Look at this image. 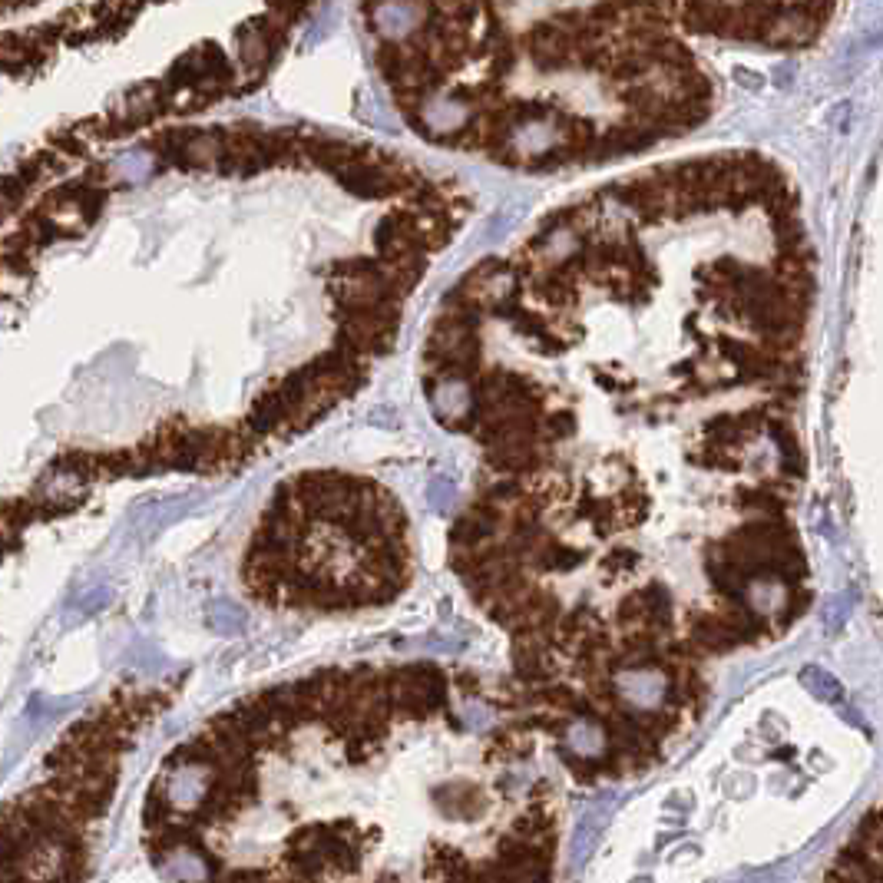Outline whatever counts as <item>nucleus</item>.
Segmentation results:
<instances>
[{"label":"nucleus","mask_w":883,"mask_h":883,"mask_svg":"<svg viewBox=\"0 0 883 883\" xmlns=\"http://www.w3.org/2000/svg\"><path fill=\"white\" fill-rule=\"evenodd\" d=\"M239 53L249 67H258V63L268 60V43H265V30H242L239 37Z\"/></svg>","instance_id":"5"},{"label":"nucleus","mask_w":883,"mask_h":883,"mask_svg":"<svg viewBox=\"0 0 883 883\" xmlns=\"http://www.w3.org/2000/svg\"><path fill=\"white\" fill-rule=\"evenodd\" d=\"M678 17H685L692 30L718 37L778 43V47H798L814 40L824 30V20L831 17V7H788V4H698V7H675Z\"/></svg>","instance_id":"3"},{"label":"nucleus","mask_w":883,"mask_h":883,"mask_svg":"<svg viewBox=\"0 0 883 883\" xmlns=\"http://www.w3.org/2000/svg\"><path fill=\"white\" fill-rule=\"evenodd\" d=\"M136 702L73 728L53 751V778L0 811V883H83L93 831L113 798L120 728L143 725Z\"/></svg>","instance_id":"2"},{"label":"nucleus","mask_w":883,"mask_h":883,"mask_svg":"<svg viewBox=\"0 0 883 883\" xmlns=\"http://www.w3.org/2000/svg\"><path fill=\"white\" fill-rule=\"evenodd\" d=\"M821 883H883V801L870 807L834 850Z\"/></svg>","instance_id":"4"},{"label":"nucleus","mask_w":883,"mask_h":883,"mask_svg":"<svg viewBox=\"0 0 883 883\" xmlns=\"http://www.w3.org/2000/svg\"><path fill=\"white\" fill-rule=\"evenodd\" d=\"M516 695L437 665L245 698L159 768L163 883H556L566 804Z\"/></svg>","instance_id":"1"},{"label":"nucleus","mask_w":883,"mask_h":883,"mask_svg":"<svg viewBox=\"0 0 883 883\" xmlns=\"http://www.w3.org/2000/svg\"><path fill=\"white\" fill-rule=\"evenodd\" d=\"M123 159H126V163H123V176H126V179H143L146 172H149V166H153V163H149V156H146V153H129V156H123Z\"/></svg>","instance_id":"6"}]
</instances>
